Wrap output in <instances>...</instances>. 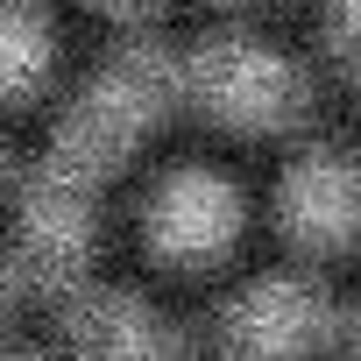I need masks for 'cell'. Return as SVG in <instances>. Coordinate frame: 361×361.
Masks as SVG:
<instances>
[{
    "label": "cell",
    "mask_w": 361,
    "mask_h": 361,
    "mask_svg": "<svg viewBox=\"0 0 361 361\" xmlns=\"http://www.w3.org/2000/svg\"><path fill=\"white\" fill-rule=\"evenodd\" d=\"M170 99H177V57L156 50V43H128L78 92V106L64 114V128H57V142H50V156L36 170H50V177H64V185L92 192L99 177L149 135V121L170 114Z\"/></svg>",
    "instance_id": "6da1fadb"
},
{
    "label": "cell",
    "mask_w": 361,
    "mask_h": 361,
    "mask_svg": "<svg viewBox=\"0 0 361 361\" xmlns=\"http://www.w3.org/2000/svg\"><path fill=\"white\" fill-rule=\"evenodd\" d=\"M177 99H199L220 128L276 135L305 114V71L255 36H213L177 57Z\"/></svg>",
    "instance_id": "7a4b0ae2"
},
{
    "label": "cell",
    "mask_w": 361,
    "mask_h": 361,
    "mask_svg": "<svg viewBox=\"0 0 361 361\" xmlns=\"http://www.w3.org/2000/svg\"><path fill=\"white\" fill-rule=\"evenodd\" d=\"M241 220H248L241 192L227 185L220 170H199L192 163V170H177V177L156 185V199L142 213V241L170 269H206V262H220L241 241Z\"/></svg>",
    "instance_id": "3957f363"
},
{
    "label": "cell",
    "mask_w": 361,
    "mask_h": 361,
    "mask_svg": "<svg viewBox=\"0 0 361 361\" xmlns=\"http://www.w3.org/2000/svg\"><path fill=\"white\" fill-rule=\"evenodd\" d=\"M333 333V305L312 276H262L220 312L227 361H305Z\"/></svg>",
    "instance_id": "277c9868"
},
{
    "label": "cell",
    "mask_w": 361,
    "mask_h": 361,
    "mask_svg": "<svg viewBox=\"0 0 361 361\" xmlns=\"http://www.w3.org/2000/svg\"><path fill=\"white\" fill-rule=\"evenodd\" d=\"M276 227L305 255H340L347 241H361V163L347 149L298 156L276 185Z\"/></svg>",
    "instance_id": "5b68a950"
},
{
    "label": "cell",
    "mask_w": 361,
    "mask_h": 361,
    "mask_svg": "<svg viewBox=\"0 0 361 361\" xmlns=\"http://www.w3.org/2000/svg\"><path fill=\"white\" fill-rule=\"evenodd\" d=\"M64 333L85 361H192V340L128 290H64Z\"/></svg>",
    "instance_id": "8992f818"
},
{
    "label": "cell",
    "mask_w": 361,
    "mask_h": 361,
    "mask_svg": "<svg viewBox=\"0 0 361 361\" xmlns=\"http://www.w3.org/2000/svg\"><path fill=\"white\" fill-rule=\"evenodd\" d=\"M57 64V36L36 0H0V99H29Z\"/></svg>",
    "instance_id": "52a82bcc"
},
{
    "label": "cell",
    "mask_w": 361,
    "mask_h": 361,
    "mask_svg": "<svg viewBox=\"0 0 361 361\" xmlns=\"http://www.w3.org/2000/svg\"><path fill=\"white\" fill-rule=\"evenodd\" d=\"M326 43L340 64L361 71V0H326Z\"/></svg>",
    "instance_id": "ba28073f"
},
{
    "label": "cell",
    "mask_w": 361,
    "mask_h": 361,
    "mask_svg": "<svg viewBox=\"0 0 361 361\" xmlns=\"http://www.w3.org/2000/svg\"><path fill=\"white\" fill-rule=\"evenodd\" d=\"M99 8H114V15H142V8H156V0H99Z\"/></svg>",
    "instance_id": "9c48e42d"
},
{
    "label": "cell",
    "mask_w": 361,
    "mask_h": 361,
    "mask_svg": "<svg viewBox=\"0 0 361 361\" xmlns=\"http://www.w3.org/2000/svg\"><path fill=\"white\" fill-rule=\"evenodd\" d=\"M8 298H15V269L0 262V312H8Z\"/></svg>",
    "instance_id": "30bf717a"
},
{
    "label": "cell",
    "mask_w": 361,
    "mask_h": 361,
    "mask_svg": "<svg viewBox=\"0 0 361 361\" xmlns=\"http://www.w3.org/2000/svg\"><path fill=\"white\" fill-rule=\"evenodd\" d=\"M0 361H36V354H0Z\"/></svg>",
    "instance_id": "8fae6325"
}]
</instances>
